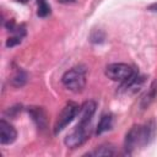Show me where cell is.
Returning a JSON list of instances; mask_svg holds the SVG:
<instances>
[{
    "instance_id": "cell-5",
    "label": "cell",
    "mask_w": 157,
    "mask_h": 157,
    "mask_svg": "<svg viewBox=\"0 0 157 157\" xmlns=\"http://www.w3.org/2000/svg\"><path fill=\"white\" fill-rule=\"evenodd\" d=\"M135 74V70L132 66L124 64V63H114V64H109L105 67V75L108 76V78L113 80V81H125L129 77H131Z\"/></svg>"
},
{
    "instance_id": "cell-7",
    "label": "cell",
    "mask_w": 157,
    "mask_h": 157,
    "mask_svg": "<svg viewBox=\"0 0 157 157\" xmlns=\"http://www.w3.org/2000/svg\"><path fill=\"white\" fill-rule=\"evenodd\" d=\"M16 129L6 120H0V142L2 145H10L16 140Z\"/></svg>"
},
{
    "instance_id": "cell-6",
    "label": "cell",
    "mask_w": 157,
    "mask_h": 157,
    "mask_svg": "<svg viewBox=\"0 0 157 157\" xmlns=\"http://www.w3.org/2000/svg\"><path fill=\"white\" fill-rule=\"evenodd\" d=\"M145 81V77L144 76H140L139 74H134L131 77H129L128 80L123 81L121 82V86L119 87V92L120 93H124V94H128V93H134L136 92L144 83Z\"/></svg>"
},
{
    "instance_id": "cell-11",
    "label": "cell",
    "mask_w": 157,
    "mask_h": 157,
    "mask_svg": "<svg viewBox=\"0 0 157 157\" xmlns=\"http://www.w3.org/2000/svg\"><path fill=\"white\" fill-rule=\"evenodd\" d=\"M87 155H90V156H114L115 148L113 145L105 144V145H101L99 147H97L96 150H93L92 152H90Z\"/></svg>"
},
{
    "instance_id": "cell-14",
    "label": "cell",
    "mask_w": 157,
    "mask_h": 157,
    "mask_svg": "<svg viewBox=\"0 0 157 157\" xmlns=\"http://www.w3.org/2000/svg\"><path fill=\"white\" fill-rule=\"evenodd\" d=\"M21 39H22V37H20V36L10 37V38L7 39V42H6V47H13V45H16V44H20V43H21Z\"/></svg>"
},
{
    "instance_id": "cell-13",
    "label": "cell",
    "mask_w": 157,
    "mask_h": 157,
    "mask_svg": "<svg viewBox=\"0 0 157 157\" xmlns=\"http://www.w3.org/2000/svg\"><path fill=\"white\" fill-rule=\"evenodd\" d=\"M37 4H38L37 15H38L39 17H47V16L50 13V6L48 5V2H47L45 0H38Z\"/></svg>"
},
{
    "instance_id": "cell-17",
    "label": "cell",
    "mask_w": 157,
    "mask_h": 157,
    "mask_svg": "<svg viewBox=\"0 0 157 157\" xmlns=\"http://www.w3.org/2000/svg\"><path fill=\"white\" fill-rule=\"evenodd\" d=\"M16 1H18V2H22V4H25V2H27L28 0H16Z\"/></svg>"
},
{
    "instance_id": "cell-8",
    "label": "cell",
    "mask_w": 157,
    "mask_h": 157,
    "mask_svg": "<svg viewBox=\"0 0 157 157\" xmlns=\"http://www.w3.org/2000/svg\"><path fill=\"white\" fill-rule=\"evenodd\" d=\"M28 112L32 117V120L38 126V129L47 128V115H45V112L40 107H31Z\"/></svg>"
},
{
    "instance_id": "cell-16",
    "label": "cell",
    "mask_w": 157,
    "mask_h": 157,
    "mask_svg": "<svg viewBox=\"0 0 157 157\" xmlns=\"http://www.w3.org/2000/svg\"><path fill=\"white\" fill-rule=\"evenodd\" d=\"M60 2H74L75 0H59Z\"/></svg>"
},
{
    "instance_id": "cell-2",
    "label": "cell",
    "mask_w": 157,
    "mask_h": 157,
    "mask_svg": "<svg viewBox=\"0 0 157 157\" xmlns=\"http://www.w3.org/2000/svg\"><path fill=\"white\" fill-rule=\"evenodd\" d=\"M61 81L66 88H69L72 92H80L86 85V69L83 66H75L70 70H67L63 77Z\"/></svg>"
},
{
    "instance_id": "cell-3",
    "label": "cell",
    "mask_w": 157,
    "mask_h": 157,
    "mask_svg": "<svg viewBox=\"0 0 157 157\" xmlns=\"http://www.w3.org/2000/svg\"><path fill=\"white\" fill-rule=\"evenodd\" d=\"M90 131H91V123L78 121L77 125L66 135L64 142L70 148L80 147L87 141L90 136Z\"/></svg>"
},
{
    "instance_id": "cell-10",
    "label": "cell",
    "mask_w": 157,
    "mask_h": 157,
    "mask_svg": "<svg viewBox=\"0 0 157 157\" xmlns=\"http://www.w3.org/2000/svg\"><path fill=\"white\" fill-rule=\"evenodd\" d=\"M113 126V117L110 114H104L102 115L98 125H97V129H96V134L97 135H101L108 130H110Z\"/></svg>"
},
{
    "instance_id": "cell-1",
    "label": "cell",
    "mask_w": 157,
    "mask_h": 157,
    "mask_svg": "<svg viewBox=\"0 0 157 157\" xmlns=\"http://www.w3.org/2000/svg\"><path fill=\"white\" fill-rule=\"evenodd\" d=\"M156 134V124L153 120L144 125H134L125 136L124 147L128 155H132L139 147H145L148 145Z\"/></svg>"
},
{
    "instance_id": "cell-15",
    "label": "cell",
    "mask_w": 157,
    "mask_h": 157,
    "mask_svg": "<svg viewBox=\"0 0 157 157\" xmlns=\"http://www.w3.org/2000/svg\"><path fill=\"white\" fill-rule=\"evenodd\" d=\"M148 10H151V11H156V12H157V2L150 5V6H148Z\"/></svg>"
},
{
    "instance_id": "cell-12",
    "label": "cell",
    "mask_w": 157,
    "mask_h": 157,
    "mask_svg": "<svg viewBox=\"0 0 157 157\" xmlns=\"http://www.w3.org/2000/svg\"><path fill=\"white\" fill-rule=\"evenodd\" d=\"M26 78H27L26 74H25L22 70H20V69H18V70L15 72V75L12 76L11 82H12V85H13V86H16V87H21V86L26 82Z\"/></svg>"
},
{
    "instance_id": "cell-9",
    "label": "cell",
    "mask_w": 157,
    "mask_h": 157,
    "mask_svg": "<svg viewBox=\"0 0 157 157\" xmlns=\"http://www.w3.org/2000/svg\"><path fill=\"white\" fill-rule=\"evenodd\" d=\"M156 94H157V82H153L141 98V108L142 109L147 108L152 103V101L156 98Z\"/></svg>"
},
{
    "instance_id": "cell-4",
    "label": "cell",
    "mask_w": 157,
    "mask_h": 157,
    "mask_svg": "<svg viewBox=\"0 0 157 157\" xmlns=\"http://www.w3.org/2000/svg\"><path fill=\"white\" fill-rule=\"evenodd\" d=\"M78 104H76L75 102H67L60 112V114L58 115V119L54 124V134L58 135L60 131H63L75 119V117L78 114Z\"/></svg>"
}]
</instances>
